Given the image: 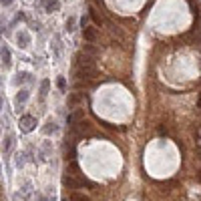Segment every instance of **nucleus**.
<instances>
[{"instance_id":"f03ea898","label":"nucleus","mask_w":201,"mask_h":201,"mask_svg":"<svg viewBox=\"0 0 201 201\" xmlns=\"http://www.w3.org/2000/svg\"><path fill=\"white\" fill-rule=\"evenodd\" d=\"M34 125H36V119H34V117H30V115H26V117H22V119H20V129H22L24 133H30V131L34 129Z\"/></svg>"},{"instance_id":"a211bd4d","label":"nucleus","mask_w":201,"mask_h":201,"mask_svg":"<svg viewBox=\"0 0 201 201\" xmlns=\"http://www.w3.org/2000/svg\"><path fill=\"white\" fill-rule=\"evenodd\" d=\"M197 109H201V95L197 97Z\"/></svg>"},{"instance_id":"39448f33","label":"nucleus","mask_w":201,"mask_h":201,"mask_svg":"<svg viewBox=\"0 0 201 201\" xmlns=\"http://www.w3.org/2000/svg\"><path fill=\"white\" fill-rule=\"evenodd\" d=\"M82 100V95L81 93H72L71 97H68V107H75V105H79Z\"/></svg>"},{"instance_id":"2eb2a0df","label":"nucleus","mask_w":201,"mask_h":201,"mask_svg":"<svg viewBox=\"0 0 201 201\" xmlns=\"http://www.w3.org/2000/svg\"><path fill=\"white\" fill-rule=\"evenodd\" d=\"M67 30H68V32H72V30H75V18H68V20H67Z\"/></svg>"},{"instance_id":"ddd939ff","label":"nucleus","mask_w":201,"mask_h":201,"mask_svg":"<svg viewBox=\"0 0 201 201\" xmlns=\"http://www.w3.org/2000/svg\"><path fill=\"white\" fill-rule=\"evenodd\" d=\"M26 99H28V93H26V91H20L18 97H16V100H18V103H24Z\"/></svg>"},{"instance_id":"f8f14e48","label":"nucleus","mask_w":201,"mask_h":201,"mask_svg":"<svg viewBox=\"0 0 201 201\" xmlns=\"http://www.w3.org/2000/svg\"><path fill=\"white\" fill-rule=\"evenodd\" d=\"M48 86H50V82H48V81H42V85H40V95H46V93H48Z\"/></svg>"},{"instance_id":"7ed1b4c3","label":"nucleus","mask_w":201,"mask_h":201,"mask_svg":"<svg viewBox=\"0 0 201 201\" xmlns=\"http://www.w3.org/2000/svg\"><path fill=\"white\" fill-rule=\"evenodd\" d=\"M82 38H85L86 42H95V40H97V28L85 26V28H82Z\"/></svg>"},{"instance_id":"1a4fd4ad","label":"nucleus","mask_w":201,"mask_h":201,"mask_svg":"<svg viewBox=\"0 0 201 201\" xmlns=\"http://www.w3.org/2000/svg\"><path fill=\"white\" fill-rule=\"evenodd\" d=\"M58 8V0H46V10L48 12H53V10Z\"/></svg>"},{"instance_id":"423d86ee","label":"nucleus","mask_w":201,"mask_h":201,"mask_svg":"<svg viewBox=\"0 0 201 201\" xmlns=\"http://www.w3.org/2000/svg\"><path fill=\"white\" fill-rule=\"evenodd\" d=\"M71 201H91V197L77 191V193H72V195H71Z\"/></svg>"},{"instance_id":"9b49d317","label":"nucleus","mask_w":201,"mask_h":201,"mask_svg":"<svg viewBox=\"0 0 201 201\" xmlns=\"http://www.w3.org/2000/svg\"><path fill=\"white\" fill-rule=\"evenodd\" d=\"M57 86L60 89V91H67V81H64V77H58L57 79Z\"/></svg>"},{"instance_id":"20e7f679","label":"nucleus","mask_w":201,"mask_h":201,"mask_svg":"<svg viewBox=\"0 0 201 201\" xmlns=\"http://www.w3.org/2000/svg\"><path fill=\"white\" fill-rule=\"evenodd\" d=\"M62 183H64L67 187H71V189H79V187L82 185V181H79V179H75L72 175H64V177H62Z\"/></svg>"},{"instance_id":"dca6fc26","label":"nucleus","mask_w":201,"mask_h":201,"mask_svg":"<svg viewBox=\"0 0 201 201\" xmlns=\"http://www.w3.org/2000/svg\"><path fill=\"white\" fill-rule=\"evenodd\" d=\"M2 58H4V64L8 67V64H10V53H8V50H2Z\"/></svg>"},{"instance_id":"f257e3e1","label":"nucleus","mask_w":201,"mask_h":201,"mask_svg":"<svg viewBox=\"0 0 201 201\" xmlns=\"http://www.w3.org/2000/svg\"><path fill=\"white\" fill-rule=\"evenodd\" d=\"M77 60H79V77L81 79H93L97 77V64L93 60V57L89 54H77Z\"/></svg>"},{"instance_id":"6e6552de","label":"nucleus","mask_w":201,"mask_h":201,"mask_svg":"<svg viewBox=\"0 0 201 201\" xmlns=\"http://www.w3.org/2000/svg\"><path fill=\"white\" fill-rule=\"evenodd\" d=\"M44 135H50V133H54V131H57V125H54L53 123V121H48V123H46V127H44Z\"/></svg>"},{"instance_id":"0eeeda50","label":"nucleus","mask_w":201,"mask_h":201,"mask_svg":"<svg viewBox=\"0 0 201 201\" xmlns=\"http://www.w3.org/2000/svg\"><path fill=\"white\" fill-rule=\"evenodd\" d=\"M18 42H20V46H28V34L26 32H18Z\"/></svg>"},{"instance_id":"4468645a","label":"nucleus","mask_w":201,"mask_h":201,"mask_svg":"<svg viewBox=\"0 0 201 201\" xmlns=\"http://www.w3.org/2000/svg\"><path fill=\"white\" fill-rule=\"evenodd\" d=\"M85 53H86V54H95V53H97V48L93 46L91 42H89V44H85Z\"/></svg>"},{"instance_id":"9d476101","label":"nucleus","mask_w":201,"mask_h":201,"mask_svg":"<svg viewBox=\"0 0 201 201\" xmlns=\"http://www.w3.org/2000/svg\"><path fill=\"white\" fill-rule=\"evenodd\" d=\"M91 18L95 20V24H100V22H103V18L99 16V12H97L95 8H91Z\"/></svg>"},{"instance_id":"6ab92c4d","label":"nucleus","mask_w":201,"mask_h":201,"mask_svg":"<svg viewBox=\"0 0 201 201\" xmlns=\"http://www.w3.org/2000/svg\"><path fill=\"white\" fill-rule=\"evenodd\" d=\"M0 109H2V103H0Z\"/></svg>"},{"instance_id":"f3484780","label":"nucleus","mask_w":201,"mask_h":201,"mask_svg":"<svg viewBox=\"0 0 201 201\" xmlns=\"http://www.w3.org/2000/svg\"><path fill=\"white\" fill-rule=\"evenodd\" d=\"M0 2H2V4H4V6H8V4H12V0H0Z\"/></svg>"}]
</instances>
